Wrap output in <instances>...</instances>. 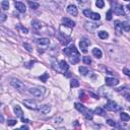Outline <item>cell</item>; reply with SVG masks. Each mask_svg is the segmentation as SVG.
<instances>
[{"label": "cell", "mask_w": 130, "mask_h": 130, "mask_svg": "<svg viewBox=\"0 0 130 130\" xmlns=\"http://www.w3.org/2000/svg\"><path fill=\"white\" fill-rule=\"evenodd\" d=\"M29 92L36 98H43L46 91L44 87H32V88H30Z\"/></svg>", "instance_id": "1"}, {"label": "cell", "mask_w": 130, "mask_h": 130, "mask_svg": "<svg viewBox=\"0 0 130 130\" xmlns=\"http://www.w3.org/2000/svg\"><path fill=\"white\" fill-rule=\"evenodd\" d=\"M10 83H11V85H12L13 87L16 88V90L19 91V92H24V91L25 90V84L23 83V81H20L19 79L12 78L11 81H10Z\"/></svg>", "instance_id": "2"}, {"label": "cell", "mask_w": 130, "mask_h": 130, "mask_svg": "<svg viewBox=\"0 0 130 130\" xmlns=\"http://www.w3.org/2000/svg\"><path fill=\"white\" fill-rule=\"evenodd\" d=\"M59 33L63 37H69L71 34V28H69V26H67L65 24H61L59 28Z\"/></svg>", "instance_id": "3"}, {"label": "cell", "mask_w": 130, "mask_h": 130, "mask_svg": "<svg viewBox=\"0 0 130 130\" xmlns=\"http://www.w3.org/2000/svg\"><path fill=\"white\" fill-rule=\"evenodd\" d=\"M24 104L26 108L32 109V110H38L39 106H38V103L34 100H24Z\"/></svg>", "instance_id": "4"}, {"label": "cell", "mask_w": 130, "mask_h": 130, "mask_svg": "<svg viewBox=\"0 0 130 130\" xmlns=\"http://www.w3.org/2000/svg\"><path fill=\"white\" fill-rule=\"evenodd\" d=\"M83 14L86 16V17H90L94 20H99L101 18V15L99 14V13H95V12H93L91 11L90 9H84L83 10Z\"/></svg>", "instance_id": "5"}, {"label": "cell", "mask_w": 130, "mask_h": 130, "mask_svg": "<svg viewBox=\"0 0 130 130\" xmlns=\"http://www.w3.org/2000/svg\"><path fill=\"white\" fill-rule=\"evenodd\" d=\"M64 53L68 56H73V55H79V53L77 51V49L75 48L74 45H71L70 47H67L64 49Z\"/></svg>", "instance_id": "6"}, {"label": "cell", "mask_w": 130, "mask_h": 130, "mask_svg": "<svg viewBox=\"0 0 130 130\" xmlns=\"http://www.w3.org/2000/svg\"><path fill=\"white\" fill-rule=\"evenodd\" d=\"M106 109H107V110H109V111H114V112H116V111L120 110V107L117 104H116L115 102H113V101H108L107 105H106Z\"/></svg>", "instance_id": "7"}, {"label": "cell", "mask_w": 130, "mask_h": 130, "mask_svg": "<svg viewBox=\"0 0 130 130\" xmlns=\"http://www.w3.org/2000/svg\"><path fill=\"white\" fill-rule=\"evenodd\" d=\"M99 25L100 24H95V23H85L84 24V28H85V30L87 31V32H94L95 29H98L99 28Z\"/></svg>", "instance_id": "8"}, {"label": "cell", "mask_w": 130, "mask_h": 130, "mask_svg": "<svg viewBox=\"0 0 130 130\" xmlns=\"http://www.w3.org/2000/svg\"><path fill=\"white\" fill-rule=\"evenodd\" d=\"M90 41H87V40H81L80 41V43H79V47H80V49L81 51H83V53H86L87 52V47L88 45H90Z\"/></svg>", "instance_id": "9"}, {"label": "cell", "mask_w": 130, "mask_h": 130, "mask_svg": "<svg viewBox=\"0 0 130 130\" xmlns=\"http://www.w3.org/2000/svg\"><path fill=\"white\" fill-rule=\"evenodd\" d=\"M67 11H68V13H69V14H71V15H73V16H76V15H77V13H78L76 6L73 5V4L68 5V7H67Z\"/></svg>", "instance_id": "10"}, {"label": "cell", "mask_w": 130, "mask_h": 130, "mask_svg": "<svg viewBox=\"0 0 130 130\" xmlns=\"http://www.w3.org/2000/svg\"><path fill=\"white\" fill-rule=\"evenodd\" d=\"M50 110H51V107H50L49 105H44V106H42L41 108L38 109L39 113H40V114H42V115H46V114H48V113L50 112Z\"/></svg>", "instance_id": "11"}, {"label": "cell", "mask_w": 130, "mask_h": 130, "mask_svg": "<svg viewBox=\"0 0 130 130\" xmlns=\"http://www.w3.org/2000/svg\"><path fill=\"white\" fill-rule=\"evenodd\" d=\"M106 83L109 86H115L119 83V80L116 79V78H112V77H107L106 78Z\"/></svg>", "instance_id": "12"}, {"label": "cell", "mask_w": 130, "mask_h": 130, "mask_svg": "<svg viewBox=\"0 0 130 130\" xmlns=\"http://www.w3.org/2000/svg\"><path fill=\"white\" fill-rule=\"evenodd\" d=\"M62 22H63V24H64L65 25L69 26V28H71V29L75 26V23L73 22L72 19L68 18V17H63V18H62Z\"/></svg>", "instance_id": "13"}, {"label": "cell", "mask_w": 130, "mask_h": 130, "mask_svg": "<svg viewBox=\"0 0 130 130\" xmlns=\"http://www.w3.org/2000/svg\"><path fill=\"white\" fill-rule=\"evenodd\" d=\"M112 11H114V13H116V14H118V15H124V14H125V12L123 11L122 6H120V5H118V4H116V5L114 6V8H113Z\"/></svg>", "instance_id": "14"}, {"label": "cell", "mask_w": 130, "mask_h": 130, "mask_svg": "<svg viewBox=\"0 0 130 130\" xmlns=\"http://www.w3.org/2000/svg\"><path fill=\"white\" fill-rule=\"evenodd\" d=\"M122 25H121V23L120 22H115V32H116V35L117 36H121L122 35Z\"/></svg>", "instance_id": "15"}, {"label": "cell", "mask_w": 130, "mask_h": 130, "mask_svg": "<svg viewBox=\"0 0 130 130\" xmlns=\"http://www.w3.org/2000/svg\"><path fill=\"white\" fill-rule=\"evenodd\" d=\"M15 8H16L19 12H22V13H24L25 10H26L25 5H24V3H23V2H15Z\"/></svg>", "instance_id": "16"}, {"label": "cell", "mask_w": 130, "mask_h": 130, "mask_svg": "<svg viewBox=\"0 0 130 130\" xmlns=\"http://www.w3.org/2000/svg\"><path fill=\"white\" fill-rule=\"evenodd\" d=\"M37 43L40 45V46H48L49 45V43H50V41H49V39L48 38H41V39H39L38 41H37Z\"/></svg>", "instance_id": "17"}, {"label": "cell", "mask_w": 130, "mask_h": 130, "mask_svg": "<svg viewBox=\"0 0 130 130\" xmlns=\"http://www.w3.org/2000/svg\"><path fill=\"white\" fill-rule=\"evenodd\" d=\"M32 26H33L34 30L39 31V30H41V28H42V24H41L39 20H33V22H32Z\"/></svg>", "instance_id": "18"}, {"label": "cell", "mask_w": 130, "mask_h": 130, "mask_svg": "<svg viewBox=\"0 0 130 130\" xmlns=\"http://www.w3.org/2000/svg\"><path fill=\"white\" fill-rule=\"evenodd\" d=\"M93 55L97 58H102V51L99 49V48H94L93 49Z\"/></svg>", "instance_id": "19"}, {"label": "cell", "mask_w": 130, "mask_h": 130, "mask_svg": "<svg viewBox=\"0 0 130 130\" xmlns=\"http://www.w3.org/2000/svg\"><path fill=\"white\" fill-rule=\"evenodd\" d=\"M14 113H15V115L17 116V117H20V118L23 117V114H24L22 108H20L19 106H15L14 107Z\"/></svg>", "instance_id": "20"}, {"label": "cell", "mask_w": 130, "mask_h": 130, "mask_svg": "<svg viewBox=\"0 0 130 130\" xmlns=\"http://www.w3.org/2000/svg\"><path fill=\"white\" fill-rule=\"evenodd\" d=\"M75 109H76L77 111L81 112V113H83L85 111V107L83 105V104H80V103H75Z\"/></svg>", "instance_id": "21"}, {"label": "cell", "mask_w": 130, "mask_h": 130, "mask_svg": "<svg viewBox=\"0 0 130 130\" xmlns=\"http://www.w3.org/2000/svg\"><path fill=\"white\" fill-rule=\"evenodd\" d=\"M83 114H84V116H85V118H86V119H88V120L93 119V116H94V113H93V111H91V110H87V109H85V111L83 112Z\"/></svg>", "instance_id": "22"}, {"label": "cell", "mask_w": 130, "mask_h": 130, "mask_svg": "<svg viewBox=\"0 0 130 130\" xmlns=\"http://www.w3.org/2000/svg\"><path fill=\"white\" fill-rule=\"evenodd\" d=\"M59 67H60L62 70H68V68H69V66H68L67 62H65L64 60L60 61V63H59Z\"/></svg>", "instance_id": "23"}, {"label": "cell", "mask_w": 130, "mask_h": 130, "mask_svg": "<svg viewBox=\"0 0 130 130\" xmlns=\"http://www.w3.org/2000/svg\"><path fill=\"white\" fill-rule=\"evenodd\" d=\"M69 60L72 64H76L79 61V55H73V56H69Z\"/></svg>", "instance_id": "24"}, {"label": "cell", "mask_w": 130, "mask_h": 130, "mask_svg": "<svg viewBox=\"0 0 130 130\" xmlns=\"http://www.w3.org/2000/svg\"><path fill=\"white\" fill-rule=\"evenodd\" d=\"M120 118H121V120H122V121H125V122L129 121V119H130L129 115H128L127 113H125V112H122V113H121V115H120Z\"/></svg>", "instance_id": "25"}, {"label": "cell", "mask_w": 130, "mask_h": 130, "mask_svg": "<svg viewBox=\"0 0 130 130\" xmlns=\"http://www.w3.org/2000/svg\"><path fill=\"white\" fill-rule=\"evenodd\" d=\"M99 37H100L101 39H103V40H106V39L109 37V35H108V33H107V32H105V31H101V32H99Z\"/></svg>", "instance_id": "26"}, {"label": "cell", "mask_w": 130, "mask_h": 130, "mask_svg": "<svg viewBox=\"0 0 130 130\" xmlns=\"http://www.w3.org/2000/svg\"><path fill=\"white\" fill-rule=\"evenodd\" d=\"M1 6H2V8L4 10H7L8 7H9V2H8V0H3V1L1 2Z\"/></svg>", "instance_id": "27"}, {"label": "cell", "mask_w": 130, "mask_h": 130, "mask_svg": "<svg viewBox=\"0 0 130 130\" xmlns=\"http://www.w3.org/2000/svg\"><path fill=\"white\" fill-rule=\"evenodd\" d=\"M121 25H122V29H124V31H125V32H129L130 28H129V23H128V22L121 23Z\"/></svg>", "instance_id": "28"}, {"label": "cell", "mask_w": 130, "mask_h": 130, "mask_svg": "<svg viewBox=\"0 0 130 130\" xmlns=\"http://www.w3.org/2000/svg\"><path fill=\"white\" fill-rule=\"evenodd\" d=\"M79 72L83 75H86L88 73V69H87L86 67H84V66H80L79 67Z\"/></svg>", "instance_id": "29"}, {"label": "cell", "mask_w": 130, "mask_h": 130, "mask_svg": "<svg viewBox=\"0 0 130 130\" xmlns=\"http://www.w3.org/2000/svg\"><path fill=\"white\" fill-rule=\"evenodd\" d=\"M70 86L71 87H78L79 86V83L77 79H72L71 83H70Z\"/></svg>", "instance_id": "30"}, {"label": "cell", "mask_w": 130, "mask_h": 130, "mask_svg": "<svg viewBox=\"0 0 130 130\" xmlns=\"http://www.w3.org/2000/svg\"><path fill=\"white\" fill-rule=\"evenodd\" d=\"M29 5L32 9H37L39 8V3H36V2H33V1H30L29 2Z\"/></svg>", "instance_id": "31"}, {"label": "cell", "mask_w": 130, "mask_h": 130, "mask_svg": "<svg viewBox=\"0 0 130 130\" xmlns=\"http://www.w3.org/2000/svg\"><path fill=\"white\" fill-rule=\"evenodd\" d=\"M95 113L100 115V116H104L105 115V111L103 110L102 108H97V109H95Z\"/></svg>", "instance_id": "32"}, {"label": "cell", "mask_w": 130, "mask_h": 130, "mask_svg": "<svg viewBox=\"0 0 130 130\" xmlns=\"http://www.w3.org/2000/svg\"><path fill=\"white\" fill-rule=\"evenodd\" d=\"M95 5H97L99 8H103V7H104V5H105L104 0H97V3H95Z\"/></svg>", "instance_id": "33"}, {"label": "cell", "mask_w": 130, "mask_h": 130, "mask_svg": "<svg viewBox=\"0 0 130 130\" xmlns=\"http://www.w3.org/2000/svg\"><path fill=\"white\" fill-rule=\"evenodd\" d=\"M83 63L84 64H91L92 63V59L90 58V57H83Z\"/></svg>", "instance_id": "34"}, {"label": "cell", "mask_w": 130, "mask_h": 130, "mask_svg": "<svg viewBox=\"0 0 130 130\" xmlns=\"http://www.w3.org/2000/svg\"><path fill=\"white\" fill-rule=\"evenodd\" d=\"M24 47L29 52H32V51H33V47H32L30 44H28V43H24Z\"/></svg>", "instance_id": "35"}, {"label": "cell", "mask_w": 130, "mask_h": 130, "mask_svg": "<svg viewBox=\"0 0 130 130\" xmlns=\"http://www.w3.org/2000/svg\"><path fill=\"white\" fill-rule=\"evenodd\" d=\"M16 124V120H13V119H9L7 121V125L8 126H13V125H15Z\"/></svg>", "instance_id": "36"}, {"label": "cell", "mask_w": 130, "mask_h": 130, "mask_svg": "<svg viewBox=\"0 0 130 130\" xmlns=\"http://www.w3.org/2000/svg\"><path fill=\"white\" fill-rule=\"evenodd\" d=\"M6 18H7V15H6V14H3V13H0V23L5 22Z\"/></svg>", "instance_id": "37"}, {"label": "cell", "mask_w": 130, "mask_h": 130, "mask_svg": "<svg viewBox=\"0 0 130 130\" xmlns=\"http://www.w3.org/2000/svg\"><path fill=\"white\" fill-rule=\"evenodd\" d=\"M48 77H49V75H48V73H45V74L43 75V76H41V77H40V79L42 80V81H44V83H46V80H47V78H48Z\"/></svg>", "instance_id": "38"}, {"label": "cell", "mask_w": 130, "mask_h": 130, "mask_svg": "<svg viewBox=\"0 0 130 130\" xmlns=\"http://www.w3.org/2000/svg\"><path fill=\"white\" fill-rule=\"evenodd\" d=\"M106 16H107V19H108V20H111V19H112V10H109V11L107 12Z\"/></svg>", "instance_id": "39"}, {"label": "cell", "mask_w": 130, "mask_h": 130, "mask_svg": "<svg viewBox=\"0 0 130 130\" xmlns=\"http://www.w3.org/2000/svg\"><path fill=\"white\" fill-rule=\"evenodd\" d=\"M18 29L22 30V32H23L24 34H28V33H29L28 29H26V28H24V26H22V25H18Z\"/></svg>", "instance_id": "40"}, {"label": "cell", "mask_w": 130, "mask_h": 130, "mask_svg": "<svg viewBox=\"0 0 130 130\" xmlns=\"http://www.w3.org/2000/svg\"><path fill=\"white\" fill-rule=\"evenodd\" d=\"M107 123L109 125H111V126H116V123H115V121H113V120H111V119H109L108 121H107Z\"/></svg>", "instance_id": "41"}, {"label": "cell", "mask_w": 130, "mask_h": 130, "mask_svg": "<svg viewBox=\"0 0 130 130\" xmlns=\"http://www.w3.org/2000/svg\"><path fill=\"white\" fill-rule=\"evenodd\" d=\"M123 70H124V73L127 75V76H129V75H130V71L127 69V68H124V69H123Z\"/></svg>", "instance_id": "42"}, {"label": "cell", "mask_w": 130, "mask_h": 130, "mask_svg": "<svg viewBox=\"0 0 130 130\" xmlns=\"http://www.w3.org/2000/svg\"><path fill=\"white\" fill-rule=\"evenodd\" d=\"M22 121H23V122H24V123H28V122H29V120H28V119H25V118H24V117H22Z\"/></svg>", "instance_id": "43"}, {"label": "cell", "mask_w": 130, "mask_h": 130, "mask_svg": "<svg viewBox=\"0 0 130 130\" xmlns=\"http://www.w3.org/2000/svg\"><path fill=\"white\" fill-rule=\"evenodd\" d=\"M3 121H4L3 116H2V115H0V122H3Z\"/></svg>", "instance_id": "44"}, {"label": "cell", "mask_w": 130, "mask_h": 130, "mask_svg": "<svg viewBox=\"0 0 130 130\" xmlns=\"http://www.w3.org/2000/svg\"><path fill=\"white\" fill-rule=\"evenodd\" d=\"M77 1L80 3H84V2H86V0H77Z\"/></svg>", "instance_id": "45"}, {"label": "cell", "mask_w": 130, "mask_h": 130, "mask_svg": "<svg viewBox=\"0 0 130 130\" xmlns=\"http://www.w3.org/2000/svg\"><path fill=\"white\" fill-rule=\"evenodd\" d=\"M22 129H29V127H28V126H24V125H23V126H22Z\"/></svg>", "instance_id": "46"}, {"label": "cell", "mask_w": 130, "mask_h": 130, "mask_svg": "<svg viewBox=\"0 0 130 130\" xmlns=\"http://www.w3.org/2000/svg\"><path fill=\"white\" fill-rule=\"evenodd\" d=\"M125 1H129V0H125Z\"/></svg>", "instance_id": "47"}]
</instances>
